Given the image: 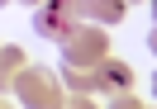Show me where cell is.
I'll return each mask as SVG.
<instances>
[{"mask_svg": "<svg viewBox=\"0 0 157 109\" xmlns=\"http://www.w3.org/2000/svg\"><path fill=\"white\" fill-rule=\"evenodd\" d=\"M57 48H62V67H86V71L109 57V38L100 24H76Z\"/></svg>", "mask_w": 157, "mask_h": 109, "instance_id": "1", "label": "cell"}, {"mask_svg": "<svg viewBox=\"0 0 157 109\" xmlns=\"http://www.w3.org/2000/svg\"><path fill=\"white\" fill-rule=\"evenodd\" d=\"M10 90H14V100L29 104V109H57V104H67V95L57 90V81H52L43 67H19L14 81H10Z\"/></svg>", "mask_w": 157, "mask_h": 109, "instance_id": "2", "label": "cell"}, {"mask_svg": "<svg viewBox=\"0 0 157 109\" xmlns=\"http://www.w3.org/2000/svg\"><path fill=\"white\" fill-rule=\"evenodd\" d=\"M76 0H43V5H33V33L38 38H48V43H62L71 29H76Z\"/></svg>", "mask_w": 157, "mask_h": 109, "instance_id": "3", "label": "cell"}, {"mask_svg": "<svg viewBox=\"0 0 157 109\" xmlns=\"http://www.w3.org/2000/svg\"><path fill=\"white\" fill-rule=\"evenodd\" d=\"M95 90L100 95H109L114 104H138V95H133V67H124V62H100L95 67Z\"/></svg>", "mask_w": 157, "mask_h": 109, "instance_id": "4", "label": "cell"}, {"mask_svg": "<svg viewBox=\"0 0 157 109\" xmlns=\"http://www.w3.org/2000/svg\"><path fill=\"white\" fill-rule=\"evenodd\" d=\"M76 14L105 29V24H119V19H124V0H76Z\"/></svg>", "mask_w": 157, "mask_h": 109, "instance_id": "5", "label": "cell"}, {"mask_svg": "<svg viewBox=\"0 0 157 109\" xmlns=\"http://www.w3.org/2000/svg\"><path fill=\"white\" fill-rule=\"evenodd\" d=\"M19 67H24V52H19V48H0V95L10 90V81H14Z\"/></svg>", "mask_w": 157, "mask_h": 109, "instance_id": "6", "label": "cell"}, {"mask_svg": "<svg viewBox=\"0 0 157 109\" xmlns=\"http://www.w3.org/2000/svg\"><path fill=\"white\" fill-rule=\"evenodd\" d=\"M24 5H29V10H33V5H43V0H24Z\"/></svg>", "mask_w": 157, "mask_h": 109, "instance_id": "7", "label": "cell"}, {"mask_svg": "<svg viewBox=\"0 0 157 109\" xmlns=\"http://www.w3.org/2000/svg\"><path fill=\"white\" fill-rule=\"evenodd\" d=\"M0 5H10V0H0Z\"/></svg>", "mask_w": 157, "mask_h": 109, "instance_id": "8", "label": "cell"}, {"mask_svg": "<svg viewBox=\"0 0 157 109\" xmlns=\"http://www.w3.org/2000/svg\"><path fill=\"white\" fill-rule=\"evenodd\" d=\"M124 5H128V0H124Z\"/></svg>", "mask_w": 157, "mask_h": 109, "instance_id": "9", "label": "cell"}]
</instances>
